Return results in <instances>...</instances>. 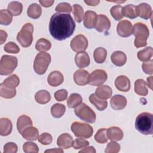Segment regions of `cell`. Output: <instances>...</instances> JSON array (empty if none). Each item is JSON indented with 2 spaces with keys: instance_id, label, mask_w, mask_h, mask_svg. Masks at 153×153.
<instances>
[{
  "instance_id": "1",
  "label": "cell",
  "mask_w": 153,
  "mask_h": 153,
  "mask_svg": "<svg viewBox=\"0 0 153 153\" xmlns=\"http://www.w3.org/2000/svg\"><path fill=\"white\" fill-rule=\"evenodd\" d=\"M75 29V22L69 14L56 13L51 17L49 31L51 36L59 41L70 37Z\"/></svg>"
},
{
  "instance_id": "2",
  "label": "cell",
  "mask_w": 153,
  "mask_h": 153,
  "mask_svg": "<svg viewBox=\"0 0 153 153\" xmlns=\"http://www.w3.org/2000/svg\"><path fill=\"white\" fill-rule=\"evenodd\" d=\"M135 128L144 135L153 133V116L149 112H142L137 115L135 120Z\"/></svg>"
},
{
  "instance_id": "3",
  "label": "cell",
  "mask_w": 153,
  "mask_h": 153,
  "mask_svg": "<svg viewBox=\"0 0 153 153\" xmlns=\"http://www.w3.org/2000/svg\"><path fill=\"white\" fill-rule=\"evenodd\" d=\"M148 27L142 23H136L133 26L132 34L135 36L134 45L136 48H140L147 45V39L149 36Z\"/></svg>"
},
{
  "instance_id": "4",
  "label": "cell",
  "mask_w": 153,
  "mask_h": 153,
  "mask_svg": "<svg viewBox=\"0 0 153 153\" xmlns=\"http://www.w3.org/2000/svg\"><path fill=\"white\" fill-rule=\"evenodd\" d=\"M51 62V56L48 53L40 52L35 57L33 62V69L38 75L45 73Z\"/></svg>"
},
{
  "instance_id": "5",
  "label": "cell",
  "mask_w": 153,
  "mask_h": 153,
  "mask_svg": "<svg viewBox=\"0 0 153 153\" xmlns=\"http://www.w3.org/2000/svg\"><path fill=\"white\" fill-rule=\"evenodd\" d=\"M33 26L30 23H27L23 26L17 35V40L23 47H29L33 41Z\"/></svg>"
},
{
  "instance_id": "6",
  "label": "cell",
  "mask_w": 153,
  "mask_h": 153,
  "mask_svg": "<svg viewBox=\"0 0 153 153\" xmlns=\"http://www.w3.org/2000/svg\"><path fill=\"white\" fill-rule=\"evenodd\" d=\"M18 60L16 57L4 55L0 61V74L1 75H7L11 74L16 68Z\"/></svg>"
},
{
  "instance_id": "7",
  "label": "cell",
  "mask_w": 153,
  "mask_h": 153,
  "mask_svg": "<svg viewBox=\"0 0 153 153\" xmlns=\"http://www.w3.org/2000/svg\"><path fill=\"white\" fill-rule=\"evenodd\" d=\"M74 112L78 117L85 122L93 123L96 121V114L84 103H81L79 106L75 108Z\"/></svg>"
},
{
  "instance_id": "8",
  "label": "cell",
  "mask_w": 153,
  "mask_h": 153,
  "mask_svg": "<svg viewBox=\"0 0 153 153\" xmlns=\"http://www.w3.org/2000/svg\"><path fill=\"white\" fill-rule=\"evenodd\" d=\"M71 129L76 137L89 138L93 133V127L90 124L78 121L74 122Z\"/></svg>"
},
{
  "instance_id": "9",
  "label": "cell",
  "mask_w": 153,
  "mask_h": 153,
  "mask_svg": "<svg viewBox=\"0 0 153 153\" xmlns=\"http://www.w3.org/2000/svg\"><path fill=\"white\" fill-rule=\"evenodd\" d=\"M107 78V74L104 70L96 69L89 75L88 84L92 86H99L103 84Z\"/></svg>"
},
{
  "instance_id": "10",
  "label": "cell",
  "mask_w": 153,
  "mask_h": 153,
  "mask_svg": "<svg viewBox=\"0 0 153 153\" xmlns=\"http://www.w3.org/2000/svg\"><path fill=\"white\" fill-rule=\"evenodd\" d=\"M71 49L75 52L84 51L88 47V40L83 35H78L71 41L70 44Z\"/></svg>"
},
{
  "instance_id": "11",
  "label": "cell",
  "mask_w": 153,
  "mask_h": 153,
  "mask_svg": "<svg viewBox=\"0 0 153 153\" xmlns=\"http://www.w3.org/2000/svg\"><path fill=\"white\" fill-rule=\"evenodd\" d=\"M133 26L130 22L127 20L120 21L117 27V33L121 37H128L132 35Z\"/></svg>"
},
{
  "instance_id": "12",
  "label": "cell",
  "mask_w": 153,
  "mask_h": 153,
  "mask_svg": "<svg viewBox=\"0 0 153 153\" xmlns=\"http://www.w3.org/2000/svg\"><path fill=\"white\" fill-rule=\"evenodd\" d=\"M111 27V22L107 16L103 14L97 16L94 28L99 32L107 33Z\"/></svg>"
},
{
  "instance_id": "13",
  "label": "cell",
  "mask_w": 153,
  "mask_h": 153,
  "mask_svg": "<svg viewBox=\"0 0 153 153\" xmlns=\"http://www.w3.org/2000/svg\"><path fill=\"white\" fill-rule=\"evenodd\" d=\"M89 73L84 69H78L74 74V80L78 85H84L88 84Z\"/></svg>"
},
{
  "instance_id": "14",
  "label": "cell",
  "mask_w": 153,
  "mask_h": 153,
  "mask_svg": "<svg viewBox=\"0 0 153 153\" xmlns=\"http://www.w3.org/2000/svg\"><path fill=\"white\" fill-rule=\"evenodd\" d=\"M75 62L76 65L79 68L87 67L90 63V57L88 53L85 51L77 53L75 56Z\"/></svg>"
},
{
  "instance_id": "15",
  "label": "cell",
  "mask_w": 153,
  "mask_h": 153,
  "mask_svg": "<svg viewBox=\"0 0 153 153\" xmlns=\"http://www.w3.org/2000/svg\"><path fill=\"white\" fill-rule=\"evenodd\" d=\"M115 85L118 90L127 92L130 89V81L126 76L120 75L115 79Z\"/></svg>"
},
{
  "instance_id": "16",
  "label": "cell",
  "mask_w": 153,
  "mask_h": 153,
  "mask_svg": "<svg viewBox=\"0 0 153 153\" xmlns=\"http://www.w3.org/2000/svg\"><path fill=\"white\" fill-rule=\"evenodd\" d=\"M73 138L69 133L60 134L57 140V145L62 149H69L73 145Z\"/></svg>"
},
{
  "instance_id": "17",
  "label": "cell",
  "mask_w": 153,
  "mask_h": 153,
  "mask_svg": "<svg viewBox=\"0 0 153 153\" xmlns=\"http://www.w3.org/2000/svg\"><path fill=\"white\" fill-rule=\"evenodd\" d=\"M111 107L115 110H121L127 105L126 98L120 94L114 96L110 101Z\"/></svg>"
},
{
  "instance_id": "18",
  "label": "cell",
  "mask_w": 153,
  "mask_h": 153,
  "mask_svg": "<svg viewBox=\"0 0 153 153\" xmlns=\"http://www.w3.org/2000/svg\"><path fill=\"white\" fill-rule=\"evenodd\" d=\"M63 80L64 78L63 74L58 71L51 72L47 78L48 84L52 87L59 86L63 83Z\"/></svg>"
},
{
  "instance_id": "19",
  "label": "cell",
  "mask_w": 153,
  "mask_h": 153,
  "mask_svg": "<svg viewBox=\"0 0 153 153\" xmlns=\"http://www.w3.org/2000/svg\"><path fill=\"white\" fill-rule=\"evenodd\" d=\"M95 94L100 99L106 100L111 97L112 90V88L107 85H99L95 91Z\"/></svg>"
},
{
  "instance_id": "20",
  "label": "cell",
  "mask_w": 153,
  "mask_h": 153,
  "mask_svg": "<svg viewBox=\"0 0 153 153\" xmlns=\"http://www.w3.org/2000/svg\"><path fill=\"white\" fill-rule=\"evenodd\" d=\"M108 139L112 141L121 140L123 137V132L118 127L113 126L108 128L106 131Z\"/></svg>"
},
{
  "instance_id": "21",
  "label": "cell",
  "mask_w": 153,
  "mask_h": 153,
  "mask_svg": "<svg viewBox=\"0 0 153 153\" xmlns=\"http://www.w3.org/2000/svg\"><path fill=\"white\" fill-rule=\"evenodd\" d=\"M97 15L93 11H87L84 17V26L87 29L94 27Z\"/></svg>"
},
{
  "instance_id": "22",
  "label": "cell",
  "mask_w": 153,
  "mask_h": 153,
  "mask_svg": "<svg viewBox=\"0 0 153 153\" xmlns=\"http://www.w3.org/2000/svg\"><path fill=\"white\" fill-rule=\"evenodd\" d=\"M30 126H32V121L29 117L26 115H22L18 118L17 121V128L20 134H22L25 129Z\"/></svg>"
},
{
  "instance_id": "23",
  "label": "cell",
  "mask_w": 153,
  "mask_h": 153,
  "mask_svg": "<svg viewBox=\"0 0 153 153\" xmlns=\"http://www.w3.org/2000/svg\"><path fill=\"white\" fill-rule=\"evenodd\" d=\"M111 59L113 64L117 66H122L127 62L126 54L121 51H115L111 54Z\"/></svg>"
},
{
  "instance_id": "24",
  "label": "cell",
  "mask_w": 153,
  "mask_h": 153,
  "mask_svg": "<svg viewBox=\"0 0 153 153\" xmlns=\"http://www.w3.org/2000/svg\"><path fill=\"white\" fill-rule=\"evenodd\" d=\"M137 10L138 16L145 20L149 19L152 13L151 6L146 3H142L137 5Z\"/></svg>"
},
{
  "instance_id": "25",
  "label": "cell",
  "mask_w": 153,
  "mask_h": 153,
  "mask_svg": "<svg viewBox=\"0 0 153 153\" xmlns=\"http://www.w3.org/2000/svg\"><path fill=\"white\" fill-rule=\"evenodd\" d=\"M13 125L10 120L7 118L0 119V134L2 136L9 135L12 131Z\"/></svg>"
},
{
  "instance_id": "26",
  "label": "cell",
  "mask_w": 153,
  "mask_h": 153,
  "mask_svg": "<svg viewBox=\"0 0 153 153\" xmlns=\"http://www.w3.org/2000/svg\"><path fill=\"white\" fill-rule=\"evenodd\" d=\"M21 134L26 140H36L39 137V131L36 127L30 126L25 129Z\"/></svg>"
},
{
  "instance_id": "27",
  "label": "cell",
  "mask_w": 153,
  "mask_h": 153,
  "mask_svg": "<svg viewBox=\"0 0 153 153\" xmlns=\"http://www.w3.org/2000/svg\"><path fill=\"white\" fill-rule=\"evenodd\" d=\"M122 14L123 16L131 19L136 18L138 16L137 6L132 4L124 6L122 9Z\"/></svg>"
},
{
  "instance_id": "28",
  "label": "cell",
  "mask_w": 153,
  "mask_h": 153,
  "mask_svg": "<svg viewBox=\"0 0 153 153\" xmlns=\"http://www.w3.org/2000/svg\"><path fill=\"white\" fill-rule=\"evenodd\" d=\"M89 100L98 110L103 111L108 105V102L106 100L100 99L97 97L95 94H91L89 96Z\"/></svg>"
},
{
  "instance_id": "29",
  "label": "cell",
  "mask_w": 153,
  "mask_h": 153,
  "mask_svg": "<svg viewBox=\"0 0 153 153\" xmlns=\"http://www.w3.org/2000/svg\"><path fill=\"white\" fill-rule=\"evenodd\" d=\"M42 13V9L39 5L36 3H33L30 4L27 10V16L32 19H38Z\"/></svg>"
},
{
  "instance_id": "30",
  "label": "cell",
  "mask_w": 153,
  "mask_h": 153,
  "mask_svg": "<svg viewBox=\"0 0 153 153\" xmlns=\"http://www.w3.org/2000/svg\"><path fill=\"white\" fill-rule=\"evenodd\" d=\"M134 91L139 96H146L148 91L146 82L142 79H137L134 82Z\"/></svg>"
},
{
  "instance_id": "31",
  "label": "cell",
  "mask_w": 153,
  "mask_h": 153,
  "mask_svg": "<svg viewBox=\"0 0 153 153\" xmlns=\"http://www.w3.org/2000/svg\"><path fill=\"white\" fill-rule=\"evenodd\" d=\"M35 99L39 104H45L50 100L51 95L48 91L41 90L35 94Z\"/></svg>"
},
{
  "instance_id": "32",
  "label": "cell",
  "mask_w": 153,
  "mask_h": 153,
  "mask_svg": "<svg viewBox=\"0 0 153 153\" xmlns=\"http://www.w3.org/2000/svg\"><path fill=\"white\" fill-rule=\"evenodd\" d=\"M107 56V51L103 47L96 48L93 53V57L95 62L97 63H102L105 62Z\"/></svg>"
},
{
  "instance_id": "33",
  "label": "cell",
  "mask_w": 153,
  "mask_h": 153,
  "mask_svg": "<svg viewBox=\"0 0 153 153\" xmlns=\"http://www.w3.org/2000/svg\"><path fill=\"white\" fill-rule=\"evenodd\" d=\"M82 98L80 94L72 93L67 100V105L69 108H75L82 103Z\"/></svg>"
},
{
  "instance_id": "34",
  "label": "cell",
  "mask_w": 153,
  "mask_h": 153,
  "mask_svg": "<svg viewBox=\"0 0 153 153\" xmlns=\"http://www.w3.org/2000/svg\"><path fill=\"white\" fill-rule=\"evenodd\" d=\"M7 10L12 14V16H17L22 13L23 5L22 3L18 1H12L8 4Z\"/></svg>"
},
{
  "instance_id": "35",
  "label": "cell",
  "mask_w": 153,
  "mask_h": 153,
  "mask_svg": "<svg viewBox=\"0 0 153 153\" xmlns=\"http://www.w3.org/2000/svg\"><path fill=\"white\" fill-rule=\"evenodd\" d=\"M153 49L151 47H148L142 50L139 51L137 54L138 59L142 62H146L151 59L152 56Z\"/></svg>"
},
{
  "instance_id": "36",
  "label": "cell",
  "mask_w": 153,
  "mask_h": 153,
  "mask_svg": "<svg viewBox=\"0 0 153 153\" xmlns=\"http://www.w3.org/2000/svg\"><path fill=\"white\" fill-rule=\"evenodd\" d=\"M16 94V88H10L4 85L3 83L0 84V96L5 99L13 98Z\"/></svg>"
},
{
  "instance_id": "37",
  "label": "cell",
  "mask_w": 153,
  "mask_h": 153,
  "mask_svg": "<svg viewBox=\"0 0 153 153\" xmlns=\"http://www.w3.org/2000/svg\"><path fill=\"white\" fill-rule=\"evenodd\" d=\"M2 83L5 86L10 88L14 89L19 85L20 83V79L17 75L13 74L5 79Z\"/></svg>"
},
{
  "instance_id": "38",
  "label": "cell",
  "mask_w": 153,
  "mask_h": 153,
  "mask_svg": "<svg viewBox=\"0 0 153 153\" xmlns=\"http://www.w3.org/2000/svg\"><path fill=\"white\" fill-rule=\"evenodd\" d=\"M65 111V106L60 103H55L51 108V115L54 118H60L64 115Z\"/></svg>"
},
{
  "instance_id": "39",
  "label": "cell",
  "mask_w": 153,
  "mask_h": 153,
  "mask_svg": "<svg viewBox=\"0 0 153 153\" xmlns=\"http://www.w3.org/2000/svg\"><path fill=\"white\" fill-rule=\"evenodd\" d=\"M51 44L48 39L45 38H40L38 39L35 44V48L36 50L44 52L49 50L51 48Z\"/></svg>"
},
{
  "instance_id": "40",
  "label": "cell",
  "mask_w": 153,
  "mask_h": 153,
  "mask_svg": "<svg viewBox=\"0 0 153 153\" xmlns=\"http://www.w3.org/2000/svg\"><path fill=\"white\" fill-rule=\"evenodd\" d=\"M13 20L12 14L8 10H1L0 11V23L2 25H10Z\"/></svg>"
},
{
  "instance_id": "41",
  "label": "cell",
  "mask_w": 153,
  "mask_h": 153,
  "mask_svg": "<svg viewBox=\"0 0 153 153\" xmlns=\"http://www.w3.org/2000/svg\"><path fill=\"white\" fill-rule=\"evenodd\" d=\"M106 128L99 129L94 135V140L99 143H105L108 141V137L106 134Z\"/></svg>"
},
{
  "instance_id": "42",
  "label": "cell",
  "mask_w": 153,
  "mask_h": 153,
  "mask_svg": "<svg viewBox=\"0 0 153 153\" xmlns=\"http://www.w3.org/2000/svg\"><path fill=\"white\" fill-rule=\"evenodd\" d=\"M73 14L75 20L78 23H80L84 16V10L83 8L79 4H74L73 5Z\"/></svg>"
},
{
  "instance_id": "43",
  "label": "cell",
  "mask_w": 153,
  "mask_h": 153,
  "mask_svg": "<svg viewBox=\"0 0 153 153\" xmlns=\"http://www.w3.org/2000/svg\"><path fill=\"white\" fill-rule=\"evenodd\" d=\"M122 9L123 7L120 5H114L111 8V14L115 20H120L123 19V16L122 14Z\"/></svg>"
},
{
  "instance_id": "44",
  "label": "cell",
  "mask_w": 153,
  "mask_h": 153,
  "mask_svg": "<svg viewBox=\"0 0 153 153\" xmlns=\"http://www.w3.org/2000/svg\"><path fill=\"white\" fill-rule=\"evenodd\" d=\"M23 150L26 153H37L39 152L37 145L32 142H25L23 145Z\"/></svg>"
},
{
  "instance_id": "45",
  "label": "cell",
  "mask_w": 153,
  "mask_h": 153,
  "mask_svg": "<svg viewBox=\"0 0 153 153\" xmlns=\"http://www.w3.org/2000/svg\"><path fill=\"white\" fill-rule=\"evenodd\" d=\"M4 50L7 53L13 54H17L20 51V48L19 46L13 42H7L4 47Z\"/></svg>"
},
{
  "instance_id": "46",
  "label": "cell",
  "mask_w": 153,
  "mask_h": 153,
  "mask_svg": "<svg viewBox=\"0 0 153 153\" xmlns=\"http://www.w3.org/2000/svg\"><path fill=\"white\" fill-rule=\"evenodd\" d=\"M120 150V145L115 142V141H112L108 143L106 148L105 150L106 153H117Z\"/></svg>"
},
{
  "instance_id": "47",
  "label": "cell",
  "mask_w": 153,
  "mask_h": 153,
  "mask_svg": "<svg viewBox=\"0 0 153 153\" xmlns=\"http://www.w3.org/2000/svg\"><path fill=\"white\" fill-rule=\"evenodd\" d=\"M55 10L57 13L65 12L69 14L72 11V7L69 3L61 2L56 6Z\"/></svg>"
},
{
  "instance_id": "48",
  "label": "cell",
  "mask_w": 153,
  "mask_h": 153,
  "mask_svg": "<svg viewBox=\"0 0 153 153\" xmlns=\"http://www.w3.org/2000/svg\"><path fill=\"white\" fill-rule=\"evenodd\" d=\"M88 145L89 142L87 140L82 138H77L74 141L72 146L75 149H79L84 148L85 147L88 146Z\"/></svg>"
},
{
  "instance_id": "49",
  "label": "cell",
  "mask_w": 153,
  "mask_h": 153,
  "mask_svg": "<svg viewBox=\"0 0 153 153\" xmlns=\"http://www.w3.org/2000/svg\"><path fill=\"white\" fill-rule=\"evenodd\" d=\"M38 141L44 145H48L52 142L51 135L48 133H43L38 137Z\"/></svg>"
},
{
  "instance_id": "50",
  "label": "cell",
  "mask_w": 153,
  "mask_h": 153,
  "mask_svg": "<svg viewBox=\"0 0 153 153\" xmlns=\"http://www.w3.org/2000/svg\"><path fill=\"white\" fill-rule=\"evenodd\" d=\"M142 68L145 74L152 75L153 74V60L144 62L142 65Z\"/></svg>"
},
{
  "instance_id": "51",
  "label": "cell",
  "mask_w": 153,
  "mask_h": 153,
  "mask_svg": "<svg viewBox=\"0 0 153 153\" xmlns=\"http://www.w3.org/2000/svg\"><path fill=\"white\" fill-rule=\"evenodd\" d=\"M17 145L14 142H8L4 146V153H16Z\"/></svg>"
},
{
  "instance_id": "52",
  "label": "cell",
  "mask_w": 153,
  "mask_h": 153,
  "mask_svg": "<svg viewBox=\"0 0 153 153\" xmlns=\"http://www.w3.org/2000/svg\"><path fill=\"white\" fill-rule=\"evenodd\" d=\"M68 96V91L65 89L59 90L54 93L55 99L59 102L65 100Z\"/></svg>"
},
{
  "instance_id": "53",
  "label": "cell",
  "mask_w": 153,
  "mask_h": 153,
  "mask_svg": "<svg viewBox=\"0 0 153 153\" xmlns=\"http://www.w3.org/2000/svg\"><path fill=\"white\" fill-rule=\"evenodd\" d=\"M39 3L41 4V5L42 6H43L44 7H51L53 3H54V1L53 0H40L39 1Z\"/></svg>"
},
{
  "instance_id": "54",
  "label": "cell",
  "mask_w": 153,
  "mask_h": 153,
  "mask_svg": "<svg viewBox=\"0 0 153 153\" xmlns=\"http://www.w3.org/2000/svg\"><path fill=\"white\" fill-rule=\"evenodd\" d=\"M7 38V33L5 31L3 30H0V44H2L5 42V41H6Z\"/></svg>"
},
{
  "instance_id": "55",
  "label": "cell",
  "mask_w": 153,
  "mask_h": 153,
  "mask_svg": "<svg viewBox=\"0 0 153 153\" xmlns=\"http://www.w3.org/2000/svg\"><path fill=\"white\" fill-rule=\"evenodd\" d=\"M79 153H82V152H85V153H87V152H89V153H95L96 152V149L94 148L93 146H88V147H85L84 148H83V149L79 151Z\"/></svg>"
},
{
  "instance_id": "56",
  "label": "cell",
  "mask_w": 153,
  "mask_h": 153,
  "mask_svg": "<svg viewBox=\"0 0 153 153\" xmlns=\"http://www.w3.org/2000/svg\"><path fill=\"white\" fill-rule=\"evenodd\" d=\"M99 0H85L84 2L89 6H96L99 3Z\"/></svg>"
},
{
  "instance_id": "57",
  "label": "cell",
  "mask_w": 153,
  "mask_h": 153,
  "mask_svg": "<svg viewBox=\"0 0 153 153\" xmlns=\"http://www.w3.org/2000/svg\"><path fill=\"white\" fill-rule=\"evenodd\" d=\"M45 152H56V153H62L63 152V151L62 148H54L52 149L46 150Z\"/></svg>"
},
{
  "instance_id": "58",
  "label": "cell",
  "mask_w": 153,
  "mask_h": 153,
  "mask_svg": "<svg viewBox=\"0 0 153 153\" xmlns=\"http://www.w3.org/2000/svg\"><path fill=\"white\" fill-rule=\"evenodd\" d=\"M147 84L148 87L152 90V76H150L149 77L147 78Z\"/></svg>"
}]
</instances>
